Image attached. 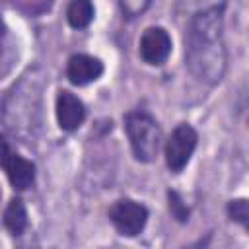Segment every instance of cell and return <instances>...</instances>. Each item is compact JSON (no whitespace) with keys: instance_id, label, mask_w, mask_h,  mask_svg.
I'll return each mask as SVG.
<instances>
[{"instance_id":"obj_1","label":"cell","mask_w":249,"mask_h":249,"mask_svg":"<svg viewBox=\"0 0 249 249\" xmlns=\"http://www.w3.org/2000/svg\"><path fill=\"white\" fill-rule=\"evenodd\" d=\"M224 8L226 4H216L196 12L185 35V64L198 82L208 86L222 82L228 68Z\"/></svg>"},{"instance_id":"obj_2","label":"cell","mask_w":249,"mask_h":249,"mask_svg":"<svg viewBox=\"0 0 249 249\" xmlns=\"http://www.w3.org/2000/svg\"><path fill=\"white\" fill-rule=\"evenodd\" d=\"M124 130L134 158L142 163L154 161L161 146V126L158 124V121L150 113L136 109L126 113Z\"/></svg>"},{"instance_id":"obj_3","label":"cell","mask_w":249,"mask_h":249,"mask_svg":"<svg viewBox=\"0 0 249 249\" xmlns=\"http://www.w3.org/2000/svg\"><path fill=\"white\" fill-rule=\"evenodd\" d=\"M198 144V134L196 130L187 124L181 123L173 128V132L169 134V138L165 140L163 146V156H165V165L171 173H181L187 163L193 158V152Z\"/></svg>"},{"instance_id":"obj_4","label":"cell","mask_w":249,"mask_h":249,"mask_svg":"<svg viewBox=\"0 0 249 249\" xmlns=\"http://www.w3.org/2000/svg\"><path fill=\"white\" fill-rule=\"evenodd\" d=\"M109 220L124 237H136L148 224V208L132 198H121L109 208Z\"/></svg>"},{"instance_id":"obj_5","label":"cell","mask_w":249,"mask_h":249,"mask_svg":"<svg viewBox=\"0 0 249 249\" xmlns=\"http://www.w3.org/2000/svg\"><path fill=\"white\" fill-rule=\"evenodd\" d=\"M2 167L10 185L16 191H25L35 183V165L18 152H14L6 140L2 142Z\"/></svg>"},{"instance_id":"obj_6","label":"cell","mask_w":249,"mask_h":249,"mask_svg":"<svg viewBox=\"0 0 249 249\" xmlns=\"http://www.w3.org/2000/svg\"><path fill=\"white\" fill-rule=\"evenodd\" d=\"M138 53H140V58L150 66L163 64L167 60L169 53H171V37H169V33L160 25L148 27L140 37Z\"/></svg>"},{"instance_id":"obj_7","label":"cell","mask_w":249,"mask_h":249,"mask_svg":"<svg viewBox=\"0 0 249 249\" xmlns=\"http://www.w3.org/2000/svg\"><path fill=\"white\" fill-rule=\"evenodd\" d=\"M54 113H56L58 126L62 130H66V132H72V130L82 126V123L86 119V105L72 91L60 89L58 95H56Z\"/></svg>"},{"instance_id":"obj_8","label":"cell","mask_w":249,"mask_h":249,"mask_svg":"<svg viewBox=\"0 0 249 249\" xmlns=\"http://www.w3.org/2000/svg\"><path fill=\"white\" fill-rule=\"evenodd\" d=\"M103 74V62L91 54H72L66 64V78L74 86H88L95 80H99Z\"/></svg>"},{"instance_id":"obj_9","label":"cell","mask_w":249,"mask_h":249,"mask_svg":"<svg viewBox=\"0 0 249 249\" xmlns=\"http://www.w3.org/2000/svg\"><path fill=\"white\" fill-rule=\"evenodd\" d=\"M4 226L12 235H21L27 228V208L21 198H12L4 210Z\"/></svg>"},{"instance_id":"obj_10","label":"cell","mask_w":249,"mask_h":249,"mask_svg":"<svg viewBox=\"0 0 249 249\" xmlns=\"http://www.w3.org/2000/svg\"><path fill=\"white\" fill-rule=\"evenodd\" d=\"M95 16V8L91 0H72L68 4L66 10V19L70 23V27L74 29H84L93 21Z\"/></svg>"},{"instance_id":"obj_11","label":"cell","mask_w":249,"mask_h":249,"mask_svg":"<svg viewBox=\"0 0 249 249\" xmlns=\"http://www.w3.org/2000/svg\"><path fill=\"white\" fill-rule=\"evenodd\" d=\"M226 212L231 222L243 226L249 231V200L247 198H233L228 202Z\"/></svg>"},{"instance_id":"obj_12","label":"cell","mask_w":249,"mask_h":249,"mask_svg":"<svg viewBox=\"0 0 249 249\" xmlns=\"http://www.w3.org/2000/svg\"><path fill=\"white\" fill-rule=\"evenodd\" d=\"M150 4H152V0H119V8H121L123 16L128 19L144 14Z\"/></svg>"},{"instance_id":"obj_13","label":"cell","mask_w":249,"mask_h":249,"mask_svg":"<svg viewBox=\"0 0 249 249\" xmlns=\"http://www.w3.org/2000/svg\"><path fill=\"white\" fill-rule=\"evenodd\" d=\"M16 8L23 10L25 14H31V16H37V14H43L51 8L53 0H10Z\"/></svg>"},{"instance_id":"obj_14","label":"cell","mask_w":249,"mask_h":249,"mask_svg":"<svg viewBox=\"0 0 249 249\" xmlns=\"http://www.w3.org/2000/svg\"><path fill=\"white\" fill-rule=\"evenodd\" d=\"M167 196H169V210L173 212V216H175L179 222L189 220V208L183 204V200L179 198V195H177L175 191H169Z\"/></svg>"},{"instance_id":"obj_15","label":"cell","mask_w":249,"mask_h":249,"mask_svg":"<svg viewBox=\"0 0 249 249\" xmlns=\"http://www.w3.org/2000/svg\"><path fill=\"white\" fill-rule=\"evenodd\" d=\"M185 4H198V2H202V0H183Z\"/></svg>"}]
</instances>
